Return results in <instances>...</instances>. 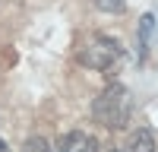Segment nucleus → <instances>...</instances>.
I'll return each mask as SVG.
<instances>
[{
  "instance_id": "2",
  "label": "nucleus",
  "mask_w": 158,
  "mask_h": 152,
  "mask_svg": "<svg viewBox=\"0 0 158 152\" xmlns=\"http://www.w3.org/2000/svg\"><path fill=\"white\" fill-rule=\"evenodd\" d=\"M76 60L89 70H98V73H114L117 67L123 63V44L111 35H101V32H92L85 35L76 48Z\"/></svg>"
},
{
  "instance_id": "5",
  "label": "nucleus",
  "mask_w": 158,
  "mask_h": 152,
  "mask_svg": "<svg viewBox=\"0 0 158 152\" xmlns=\"http://www.w3.org/2000/svg\"><path fill=\"white\" fill-rule=\"evenodd\" d=\"M152 32H155V16H152V13H146V16L139 19V48H142V51H149Z\"/></svg>"
},
{
  "instance_id": "3",
  "label": "nucleus",
  "mask_w": 158,
  "mask_h": 152,
  "mask_svg": "<svg viewBox=\"0 0 158 152\" xmlns=\"http://www.w3.org/2000/svg\"><path fill=\"white\" fill-rule=\"evenodd\" d=\"M51 152H98V139L92 133H82V130H70L57 139V146Z\"/></svg>"
},
{
  "instance_id": "6",
  "label": "nucleus",
  "mask_w": 158,
  "mask_h": 152,
  "mask_svg": "<svg viewBox=\"0 0 158 152\" xmlns=\"http://www.w3.org/2000/svg\"><path fill=\"white\" fill-rule=\"evenodd\" d=\"M92 6L101 10V13H111V16H117V13L127 10V0H92Z\"/></svg>"
},
{
  "instance_id": "1",
  "label": "nucleus",
  "mask_w": 158,
  "mask_h": 152,
  "mask_svg": "<svg viewBox=\"0 0 158 152\" xmlns=\"http://www.w3.org/2000/svg\"><path fill=\"white\" fill-rule=\"evenodd\" d=\"M130 114H133V95L123 82H108L98 92V98L92 101V117L98 127L104 130H120L130 124Z\"/></svg>"
},
{
  "instance_id": "7",
  "label": "nucleus",
  "mask_w": 158,
  "mask_h": 152,
  "mask_svg": "<svg viewBox=\"0 0 158 152\" xmlns=\"http://www.w3.org/2000/svg\"><path fill=\"white\" fill-rule=\"evenodd\" d=\"M22 152H51V143L44 136H32V139H25V149Z\"/></svg>"
},
{
  "instance_id": "9",
  "label": "nucleus",
  "mask_w": 158,
  "mask_h": 152,
  "mask_svg": "<svg viewBox=\"0 0 158 152\" xmlns=\"http://www.w3.org/2000/svg\"><path fill=\"white\" fill-rule=\"evenodd\" d=\"M98 152H117V149H98Z\"/></svg>"
},
{
  "instance_id": "8",
  "label": "nucleus",
  "mask_w": 158,
  "mask_h": 152,
  "mask_svg": "<svg viewBox=\"0 0 158 152\" xmlns=\"http://www.w3.org/2000/svg\"><path fill=\"white\" fill-rule=\"evenodd\" d=\"M0 152H10V146H6V143H3V139H0Z\"/></svg>"
},
{
  "instance_id": "4",
  "label": "nucleus",
  "mask_w": 158,
  "mask_h": 152,
  "mask_svg": "<svg viewBox=\"0 0 158 152\" xmlns=\"http://www.w3.org/2000/svg\"><path fill=\"white\" fill-rule=\"evenodd\" d=\"M120 152H158L155 130H152V127H136V130L127 136V143H123Z\"/></svg>"
}]
</instances>
